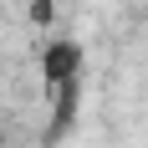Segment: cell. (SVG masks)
Masks as SVG:
<instances>
[{"instance_id":"obj_1","label":"cell","mask_w":148,"mask_h":148,"mask_svg":"<svg viewBox=\"0 0 148 148\" xmlns=\"http://www.w3.org/2000/svg\"><path fill=\"white\" fill-rule=\"evenodd\" d=\"M77 72H82V46L72 41V36H61V41H51L41 51V77H46V87L51 92H66V87H77Z\"/></svg>"}]
</instances>
